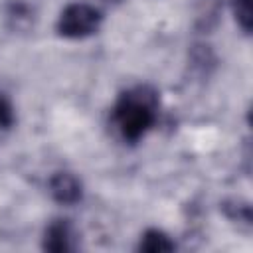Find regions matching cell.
<instances>
[{
	"mask_svg": "<svg viewBox=\"0 0 253 253\" xmlns=\"http://www.w3.org/2000/svg\"><path fill=\"white\" fill-rule=\"evenodd\" d=\"M233 16L237 26L249 34L251 32V0H233Z\"/></svg>",
	"mask_w": 253,
	"mask_h": 253,
	"instance_id": "obj_6",
	"label": "cell"
},
{
	"mask_svg": "<svg viewBox=\"0 0 253 253\" xmlns=\"http://www.w3.org/2000/svg\"><path fill=\"white\" fill-rule=\"evenodd\" d=\"M158 97L150 87H134L119 97L113 107V123L121 136L134 144L156 123Z\"/></svg>",
	"mask_w": 253,
	"mask_h": 253,
	"instance_id": "obj_1",
	"label": "cell"
},
{
	"mask_svg": "<svg viewBox=\"0 0 253 253\" xmlns=\"http://www.w3.org/2000/svg\"><path fill=\"white\" fill-rule=\"evenodd\" d=\"M103 22V14L99 8L87 4V2H73L67 4L59 18H57V34L69 40H81L87 36H93Z\"/></svg>",
	"mask_w": 253,
	"mask_h": 253,
	"instance_id": "obj_2",
	"label": "cell"
},
{
	"mask_svg": "<svg viewBox=\"0 0 253 253\" xmlns=\"http://www.w3.org/2000/svg\"><path fill=\"white\" fill-rule=\"evenodd\" d=\"M47 190L53 202L61 206H75L83 200V184L81 180L71 172H55L47 180Z\"/></svg>",
	"mask_w": 253,
	"mask_h": 253,
	"instance_id": "obj_3",
	"label": "cell"
},
{
	"mask_svg": "<svg viewBox=\"0 0 253 253\" xmlns=\"http://www.w3.org/2000/svg\"><path fill=\"white\" fill-rule=\"evenodd\" d=\"M223 211L229 219H237V221H243V223H251V208L247 204H239V202H233L231 206L229 204H223Z\"/></svg>",
	"mask_w": 253,
	"mask_h": 253,
	"instance_id": "obj_7",
	"label": "cell"
},
{
	"mask_svg": "<svg viewBox=\"0 0 253 253\" xmlns=\"http://www.w3.org/2000/svg\"><path fill=\"white\" fill-rule=\"evenodd\" d=\"M16 123V113H14V107L10 103V99L0 91V128L8 130L12 128Z\"/></svg>",
	"mask_w": 253,
	"mask_h": 253,
	"instance_id": "obj_8",
	"label": "cell"
},
{
	"mask_svg": "<svg viewBox=\"0 0 253 253\" xmlns=\"http://www.w3.org/2000/svg\"><path fill=\"white\" fill-rule=\"evenodd\" d=\"M138 249L140 251H146V253H168V251H174L176 249V243L162 229L150 227V229H146L140 235Z\"/></svg>",
	"mask_w": 253,
	"mask_h": 253,
	"instance_id": "obj_5",
	"label": "cell"
},
{
	"mask_svg": "<svg viewBox=\"0 0 253 253\" xmlns=\"http://www.w3.org/2000/svg\"><path fill=\"white\" fill-rule=\"evenodd\" d=\"M71 225L67 219H53L45 231H43V243L42 247L51 253H63L71 249Z\"/></svg>",
	"mask_w": 253,
	"mask_h": 253,
	"instance_id": "obj_4",
	"label": "cell"
}]
</instances>
